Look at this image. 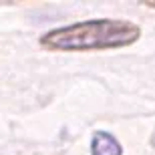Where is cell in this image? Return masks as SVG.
<instances>
[{
	"instance_id": "2",
	"label": "cell",
	"mask_w": 155,
	"mask_h": 155,
	"mask_svg": "<svg viewBox=\"0 0 155 155\" xmlns=\"http://www.w3.org/2000/svg\"><path fill=\"white\" fill-rule=\"evenodd\" d=\"M91 155H123V147L111 133L97 131L91 139Z\"/></svg>"
},
{
	"instance_id": "1",
	"label": "cell",
	"mask_w": 155,
	"mask_h": 155,
	"mask_svg": "<svg viewBox=\"0 0 155 155\" xmlns=\"http://www.w3.org/2000/svg\"><path fill=\"white\" fill-rule=\"evenodd\" d=\"M141 28L131 20L119 18H99L75 22L63 28L48 30L40 36V45L48 51H105V48H121L137 42Z\"/></svg>"
}]
</instances>
